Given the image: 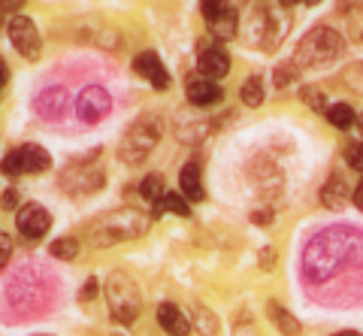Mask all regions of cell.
Returning a JSON list of instances; mask_svg holds the SVG:
<instances>
[{
	"label": "cell",
	"instance_id": "cell-28",
	"mask_svg": "<svg viewBox=\"0 0 363 336\" xmlns=\"http://www.w3.org/2000/svg\"><path fill=\"white\" fill-rule=\"evenodd\" d=\"M197 318H200V327H203V333L212 336V333H215V321H212L209 312H206V309H197Z\"/></svg>",
	"mask_w": 363,
	"mask_h": 336
},
{
	"label": "cell",
	"instance_id": "cell-30",
	"mask_svg": "<svg viewBox=\"0 0 363 336\" xmlns=\"http://www.w3.org/2000/svg\"><path fill=\"white\" fill-rule=\"evenodd\" d=\"M16 203H18V194L13 191V188H9V191L4 194V209H13Z\"/></svg>",
	"mask_w": 363,
	"mask_h": 336
},
{
	"label": "cell",
	"instance_id": "cell-31",
	"mask_svg": "<svg viewBox=\"0 0 363 336\" xmlns=\"http://www.w3.org/2000/svg\"><path fill=\"white\" fill-rule=\"evenodd\" d=\"M354 206H357V209H363V179H360L357 188H354Z\"/></svg>",
	"mask_w": 363,
	"mask_h": 336
},
{
	"label": "cell",
	"instance_id": "cell-14",
	"mask_svg": "<svg viewBox=\"0 0 363 336\" xmlns=\"http://www.w3.org/2000/svg\"><path fill=\"white\" fill-rule=\"evenodd\" d=\"M209 28H212V33H215V37H218L221 43L233 40L236 33H240V16H236V6L227 4L224 13H221L218 18H212V21H209Z\"/></svg>",
	"mask_w": 363,
	"mask_h": 336
},
{
	"label": "cell",
	"instance_id": "cell-21",
	"mask_svg": "<svg viewBox=\"0 0 363 336\" xmlns=\"http://www.w3.org/2000/svg\"><path fill=\"white\" fill-rule=\"evenodd\" d=\"M240 97H242L245 106H260L264 103V82H260L257 76H252V79L240 88Z\"/></svg>",
	"mask_w": 363,
	"mask_h": 336
},
{
	"label": "cell",
	"instance_id": "cell-16",
	"mask_svg": "<svg viewBox=\"0 0 363 336\" xmlns=\"http://www.w3.org/2000/svg\"><path fill=\"white\" fill-rule=\"evenodd\" d=\"M267 312H269V318L276 321V327H279L281 333H285V336H297V333H300V321L294 318L291 312L281 309V306L276 303V300H269V303H267Z\"/></svg>",
	"mask_w": 363,
	"mask_h": 336
},
{
	"label": "cell",
	"instance_id": "cell-23",
	"mask_svg": "<svg viewBox=\"0 0 363 336\" xmlns=\"http://www.w3.org/2000/svg\"><path fill=\"white\" fill-rule=\"evenodd\" d=\"M345 164L351 167V170L363 173V142H351L345 149Z\"/></svg>",
	"mask_w": 363,
	"mask_h": 336
},
{
	"label": "cell",
	"instance_id": "cell-1",
	"mask_svg": "<svg viewBox=\"0 0 363 336\" xmlns=\"http://www.w3.org/2000/svg\"><path fill=\"white\" fill-rule=\"evenodd\" d=\"M149 228V218L140 215L136 209H121V212H106L97 221L88 224V240L97 249H106V245H116L121 240H133L145 233Z\"/></svg>",
	"mask_w": 363,
	"mask_h": 336
},
{
	"label": "cell",
	"instance_id": "cell-19",
	"mask_svg": "<svg viewBox=\"0 0 363 336\" xmlns=\"http://www.w3.org/2000/svg\"><path fill=\"white\" fill-rule=\"evenodd\" d=\"M161 212H173V215H179V218H188L191 215V203L179 191H167L164 200H161V206L155 209V215H161Z\"/></svg>",
	"mask_w": 363,
	"mask_h": 336
},
{
	"label": "cell",
	"instance_id": "cell-18",
	"mask_svg": "<svg viewBox=\"0 0 363 336\" xmlns=\"http://www.w3.org/2000/svg\"><path fill=\"white\" fill-rule=\"evenodd\" d=\"M321 200H324V206H327V209H342V206H345V200H348V194H345V182H342V179L333 176L330 182L324 185Z\"/></svg>",
	"mask_w": 363,
	"mask_h": 336
},
{
	"label": "cell",
	"instance_id": "cell-24",
	"mask_svg": "<svg viewBox=\"0 0 363 336\" xmlns=\"http://www.w3.org/2000/svg\"><path fill=\"white\" fill-rule=\"evenodd\" d=\"M297 79V64H281L276 67V88H288V82Z\"/></svg>",
	"mask_w": 363,
	"mask_h": 336
},
{
	"label": "cell",
	"instance_id": "cell-2",
	"mask_svg": "<svg viewBox=\"0 0 363 336\" xmlns=\"http://www.w3.org/2000/svg\"><path fill=\"white\" fill-rule=\"evenodd\" d=\"M157 140H161V121H157V116H143L136 118L133 125L128 128V133L121 137V145H118V158L124 164H143L145 158L152 155V149L157 145Z\"/></svg>",
	"mask_w": 363,
	"mask_h": 336
},
{
	"label": "cell",
	"instance_id": "cell-32",
	"mask_svg": "<svg viewBox=\"0 0 363 336\" xmlns=\"http://www.w3.org/2000/svg\"><path fill=\"white\" fill-rule=\"evenodd\" d=\"M6 79H9V70H6V61L0 58V91H4V85H6Z\"/></svg>",
	"mask_w": 363,
	"mask_h": 336
},
{
	"label": "cell",
	"instance_id": "cell-10",
	"mask_svg": "<svg viewBox=\"0 0 363 336\" xmlns=\"http://www.w3.org/2000/svg\"><path fill=\"white\" fill-rule=\"evenodd\" d=\"M133 70L140 73L143 79H149L157 91H167V88H169V73H167V67L161 64V58H157L155 52L136 55V58H133Z\"/></svg>",
	"mask_w": 363,
	"mask_h": 336
},
{
	"label": "cell",
	"instance_id": "cell-33",
	"mask_svg": "<svg viewBox=\"0 0 363 336\" xmlns=\"http://www.w3.org/2000/svg\"><path fill=\"white\" fill-rule=\"evenodd\" d=\"M333 336H357L354 330H342V333H333Z\"/></svg>",
	"mask_w": 363,
	"mask_h": 336
},
{
	"label": "cell",
	"instance_id": "cell-26",
	"mask_svg": "<svg viewBox=\"0 0 363 336\" xmlns=\"http://www.w3.org/2000/svg\"><path fill=\"white\" fill-rule=\"evenodd\" d=\"M9 254H13V240H9L6 233H0V270H4V267H6Z\"/></svg>",
	"mask_w": 363,
	"mask_h": 336
},
{
	"label": "cell",
	"instance_id": "cell-12",
	"mask_svg": "<svg viewBox=\"0 0 363 336\" xmlns=\"http://www.w3.org/2000/svg\"><path fill=\"white\" fill-rule=\"evenodd\" d=\"M157 324H161V330L169 336H188L191 333V321L185 318V312H182L176 303L157 306Z\"/></svg>",
	"mask_w": 363,
	"mask_h": 336
},
{
	"label": "cell",
	"instance_id": "cell-25",
	"mask_svg": "<svg viewBox=\"0 0 363 336\" xmlns=\"http://www.w3.org/2000/svg\"><path fill=\"white\" fill-rule=\"evenodd\" d=\"M303 100H306V106H312V109H324V94L318 91V88H303Z\"/></svg>",
	"mask_w": 363,
	"mask_h": 336
},
{
	"label": "cell",
	"instance_id": "cell-11",
	"mask_svg": "<svg viewBox=\"0 0 363 336\" xmlns=\"http://www.w3.org/2000/svg\"><path fill=\"white\" fill-rule=\"evenodd\" d=\"M179 194L188 200V203H200L206 191H203V173L197 161H188L179 173Z\"/></svg>",
	"mask_w": 363,
	"mask_h": 336
},
{
	"label": "cell",
	"instance_id": "cell-3",
	"mask_svg": "<svg viewBox=\"0 0 363 336\" xmlns=\"http://www.w3.org/2000/svg\"><path fill=\"white\" fill-rule=\"evenodd\" d=\"M342 52H345V43L336 30L315 28L300 40V49H297L294 64L297 67H324V64H333Z\"/></svg>",
	"mask_w": 363,
	"mask_h": 336
},
{
	"label": "cell",
	"instance_id": "cell-35",
	"mask_svg": "<svg viewBox=\"0 0 363 336\" xmlns=\"http://www.w3.org/2000/svg\"><path fill=\"white\" fill-rule=\"evenodd\" d=\"M0 9H4V6H0Z\"/></svg>",
	"mask_w": 363,
	"mask_h": 336
},
{
	"label": "cell",
	"instance_id": "cell-34",
	"mask_svg": "<svg viewBox=\"0 0 363 336\" xmlns=\"http://www.w3.org/2000/svg\"><path fill=\"white\" fill-rule=\"evenodd\" d=\"M40 336H45V333H40Z\"/></svg>",
	"mask_w": 363,
	"mask_h": 336
},
{
	"label": "cell",
	"instance_id": "cell-5",
	"mask_svg": "<svg viewBox=\"0 0 363 336\" xmlns=\"http://www.w3.org/2000/svg\"><path fill=\"white\" fill-rule=\"evenodd\" d=\"M49 167H52L49 152L37 142H28V145H18V149L9 152L4 164H0V170L6 176H21V173H43V170H49Z\"/></svg>",
	"mask_w": 363,
	"mask_h": 336
},
{
	"label": "cell",
	"instance_id": "cell-22",
	"mask_svg": "<svg viewBox=\"0 0 363 336\" xmlns=\"http://www.w3.org/2000/svg\"><path fill=\"white\" fill-rule=\"evenodd\" d=\"M49 252H52V257H61V261H73V257L79 254V240H73V237L55 240L49 245Z\"/></svg>",
	"mask_w": 363,
	"mask_h": 336
},
{
	"label": "cell",
	"instance_id": "cell-7",
	"mask_svg": "<svg viewBox=\"0 0 363 336\" xmlns=\"http://www.w3.org/2000/svg\"><path fill=\"white\" fill-rule=\"evenodd\" d=\"M109 109H112V97H109L106 88H100V85L82 88V94L76 97V112L82 121H88V125H97L100 118H106Z\"/></svg>",
	"mask_w": 363,
	"mask_h": 336
},
{
	"label": "cell",
	"instance_id": "cell-9",
	"mask_svg": "<svg viewBox=\"0 0 363 336\" xmlns=\"http://www.w3.org/2000/svg\"><path fill=\"white\" fill-rule=\"evenodd\" d=\"M200 73H203V79H224L227 73H230V55H227L221 46H200Z\"/></svg>",
	"mask_w": 363,
	"mask_h": 336
},
{
	"label": "cell",
	"instance_id": "cell-6",
	"mask_svg": "<svg viewBox=\"0 0 363 336\" xmlns=\"http://www.w3.org/2000/svg\"><path fill=\"white\" fill-rule=\"evenodd\" d=\"M6 33H9V40H13V46H16V52L21 55V58H28V61L40 58L43 40H40L37 25H33L28 16H13V18H9Z\"/></svg>",
	"mask_w": 363,
	"mask_h": 336
},
{
	"label": "cell",
	"instance_id": "cell-13",
	"mask_svg": "<svg viewBox=\"0 0 363 336\" xmlns=\"http://www.w3.org/2000/svg\"><path fill=\"white\" fill-rule=\"evenodd\" d=\"M188 100L194 106H212V103H218L221 100V88L209 82V79H188Z\"/></svg>",
	"mask_w": 363,
	"mask_h": 336
},
{
	"label": "cell",
	"instance_id": "cell-27",
	"mask_svg": "<svg viewBox=\"0 0 363 336\" xmlns=\"http://www.w3.org/2000/svg\"><path fill=\"white\" fill-rule=\"evenodd\" d=\"M224 9H227V4H221V0L215 4V0H212V4H203V16H206V21H212V18H218Z\"/></svg>",
	"mask_w": 363,
	"mask_h": 336
},
{
	"label": "cell",
	"instance_id": "cell-4",
	"mask_svg": "<svg viewBox=\"0 0 363 336\" xmlns=\"http://www.w3.org/2000/svg\"><path fill=\"white\" fill-rule=\"evenodd\" d=\"M106 303H109V312L112 318L121 321V324H133L140 318V288L136 282L128 276V273H112L109 282H106Z\"/></svg>",
	"mask_w": 363,
	"mask_h": 336
},
{
	"label": "cell",
	"instance_id": "cell-29",
	"mask_svg": "<svg viewBox=\"0 0 363 336\" xmlns=\"http://www.w3.org/2000/svg\"><path fill=\"white\" fill-rule=\"evenodd\" d=\"M94 291H97V279H88L85 288H82V300H91L94 297Z\"/></svg>",
	"mask_w": 363,
	"mask_h": 336
},
{
	"label": "cell",
	"instance_id": "cell-20",
	"mask_svg": "<svg viewBox=\"0 0 363 336\" xmlns=\"http://www.w3.org/2000/svg\"><path fill=\"white\" fill-rule=\"evenodd\" d=\"M354 109H351L348 103H336V106H330L327 109V121H330L333 128H339V130H348L351 125H354Z\"/></svg>",
	"mask_w": 363,
	"mask_h": 336
},
{
	"label": "cell",
	"instance_id": "cell-8",
	"mask_svg": "<svg viewBox=\"0 0 363 336\" xmlns=\"http://www.w3.org/2000/svg\"><path fill=\"white\" fill-rule=\"evenodd\" d=\"M16 228L21 237H28V240H40L49 233L52 228V215H49V209L40 206V203H28V206H21L18 209V215H16Z\"/></svg>",
	"mask_w": 363,
	"mask_h": 336
},
{
	"label": "cell",
	"instance_id": "cell-17",
	"mask_svg": "<svg viewBox=\"0 0 363 336\" xmlns=\"http://www.w3.org/2000/svg\"><path fill=\"white\" fill-rule=\"evenodd\" d=\"M140 194H143V200H145V203H152V206L157 209V206H161V200H164V194H167V188H164V179L157 176V173L145 176L143 182H140Z\"/></svg>",
	"mask_w": 363,
	"mask_h": 336
},
{
	"label": "cell",
	"instance_id": "cell-15",
	"mask_svg": "<svg viewBox=\"0 0 363 336\" xmlns=\"http://www.w3.org/2000/svg\"><path fill=\"white\" fill-rule=\"evenodd\" d=\"M67 106V91L64 88H49V91H43L37 97V112L45 118H55V116H61Z\"/></svg>",
	"mask_w": 363,
	"mask_h": 336
}]
</instances>
